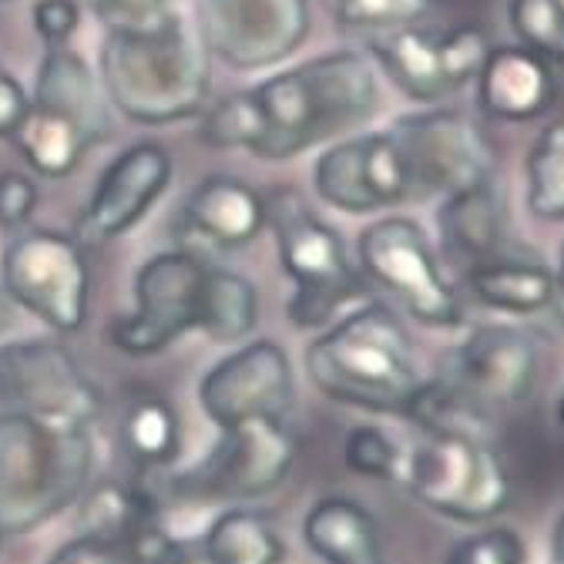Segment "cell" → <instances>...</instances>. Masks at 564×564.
<instances>
[{
  "mask_svg": "<svg viewBox=\"0 0 564 564\" xmlns=\"http://www.w3.org/2000/svg\"><path fill=\"white\" fill-rule=\"evenodd\" d=\"M14 326V303L8 300V293L0 290V333H8Z\"/></svg>",
  "mask_w": 564,
  "mask_h": 564,
  "instance_id": "obj_41",
  "label": "cell"
},
{
  "mask_svg": "<svg viewBox=\"0 0 564 564\" xmlns=\"http://www.w3.org/2000/svg\"><path fill=\"white\" fill-rule=\"evenodd\" d=\"M441 232L447 249L460 259H470V265L498 252L505 239V219L494 182L447 195L441 208Z\"/></svg>",
  "mask_w": 564,
  "mask_h": 564,
  "instance_id": "obj_23",
  "label": "cell"
},
{
  "mask_svg": "<svg viewBox=\"0 0 564 564\" xmlns=\"http://www.w3.org/2000/svg\"><path fill=\"white\" fill-rule=\"evenodd\" d=\"M300 444L290 431V420L256 416L232 423L223 441L185 477L155 484L172 501H229V498H262L290 477Z\"/></svg>",
  "mask_w": 564,
  "mask_h": 564,
  "instance_id": "obj_7",
  "label": "cell"
},
{
  "mask_svg": "<svg viewBox=\"0 0 564 564\" xmlns=\"http://www.w3.org/2000/svg\"><path fill=\"white\" fill-rule=\"evenodd\" d=\"M28 108H31V98L21 88V82L11 75V70L0 67V138H14Z\"/></svg>",
  "mask_w": 564,
  "mask_h": 564,
  "instance_id": "obj_38",
  "label": "cell"
},
{
  "mask_svg": "<svg viewBox=\"0 0 564 564\" xmlns=\"http://www.w3.org/2000/svg\"><path fill=\"white\" fill-rule=\"evenodd\" d=\"M202 141L212 149H252L256 141V111L249 91L219 101L202 121Z\"/></svg>",
  "mask_w": 564,
  "mask_h": 564,
  "instance_id": "obj_33",
  "label": "cell"
},
{
  "mask_svg": "<svg viewBox=\"0 0 564 564\" xmlns=\"http://www.w3.org/2000/svg\"><path fill=\"white\" fill-rule=\"evenodd\" d=\"M434 11V0H336L343 31H397L413 28Z\"/></svg>",
  "mask_w": 564,
  "mask_h": 564,
  "instance_id": "obj_30",
  "label": "cell"
},
{
  "mask_svg": "<svg viewBox=\"0 0 564 564\" xmlns=\"http://www.w3.org/2000/svg\"><path fill=\"white\" fill-rule=\"evenodd\" d=\"M91 4L108 31L155 28L172 14V0H91Z\"/></svg>",
  "mask_w": 564,
  "mask_h": 564,
  "instance_id": "obj_35",
  "label": "cell"
},
{
  "mask_svg": "<svg viewBox=\"0 0 564 564\" xmlns=\"http://www.w3.org/2000/svg\"><path fill=\"white\" fill-rule=\"evenodd\" d=\"M387 78L413 101H441L477 78L490 51L487 34L474 24L454 31L397 28L370 44Z\"/></svg>",
  "mask_w": 564,
  "mask_h": 564,
  "instance_id": "obj_14",
  "label": "cell"
},
{
  "mask_svg": "<svg viewBox=\"0 0 564 564\" xmlns=\"http://www.w3.org/2000/svg\"><path fill=\"white\" fill-rule=\"evenodd\" d=\"M202 561L205 564H282L286 544L279 531L249 508L223 511L202 531Z\"/></svg>",
  "mask_w": 564,
  "mask_h": 564,
  "instance_id": "obj_25",
  "label": "cell"
},
{
  "mask_svg": "<svg viewBox=\"0 0 564 564\" xmlns=\"http://www.w3.org/2000/svg\"><path fill=\"white\" fill-rule=\"evenodd\" d=\"M265 226L275 232L279 259L296 293L286 306L290 323L316 329L336 316L339 306L360 296V275L349 265V252L333 226L290 188H275L265 198Z\"/></svg>",
  "mask_w": 564,
  "mask_h": 564,
  "instance_id": "obj_5",
  "label": "cell"
},
{
  "mask_svg": "<svg viewBox=\"0 0 564 564\" xmlns=\"http://www.w3.org/2000/svg\"><path fill=\"white\" fill-rule=\"evenodd\" d=\"M101 82L124 118L175 124L195 118L208 101V51L172 11L155 28L108 31L101 41Z\"/></svg>",
  "mask_w": 564,
  "mask_h": 564,
  "instance_id": "obj_2",
  "label": "cell"
},
{
  "mask_svg": "<svg viewBox=\"0 0 564 564\" xmlns=\"http://www.w3.org/2000/svg\"><path fill=\"white\" fill-rule=\"evenodd\" d=\"M528 208L541 223L564 216V124L551 121L528 155Z\"/></svg>",
  "mask_w": 564,
  "mask_h": 564,
  "instance_id": "obj_29",
  "label": "cell"
},
{
  "mask_svg": "<svg viewBox=\"0 0 564 564\" xmlns=\"http://www.w3.org/2000/svg\"><path fill=\"white\" fill-rule=\"evenodd\" d=\"M256 111L252 155L286 162L367 124L377 111V67L357 51L296 64L249 91Z\"/></svg>",
  "mask_w": 564,
  "mask_h": 564,
  "instance_id": "obj_1",
  "label": "cell"
},
{
  "mask_svg": "<svg viewBox=\"0 0 564 564\" xmlns=\"http://www.w3.org/2000/svg\"><path fill=\"white\" fill-rule=\"evenodd\" d=\"M37 212V185L21 172H0V229H24Z\"/></svg>",
  "mask_w": 564,
  "mask_h": 564,
  "instance_id": "obj_36",
  "label": "cell"
},
{
  "mask_svg": "<svg viewBox=\"0 0 564 564\" xmlns=\"http://www.w3.org/2000/svg\"><path fill=\"white\" fill-rule=\"evenodd\" d=\"M0 4H4V0H0Z\"/></svg>",
  "mask_w": 564,
  "mask_h": 564,
  "instance_id": "obj_43",
  "label": "cell"
},
{
  "mask_svg": "<svg viewBox=\"0 0 564 564\" xmlns=\"http://www.w3.org/2000/svg\"><path fill=\"white\" fill-rule=\"evenodd\" d=\"M31 105L75 121L95 141V145L108 134V111L98 98V85H95L91 67L78 51H70L67 44L47 47V54L37 67Z\"/></svg>",
  "mask_w": 564,
  "mask_h": 564,
  "instance_id": "obj_21",
  "label": "cell"
},
{
  "mask_svg": "<svg viewBox=\"0 0 564 564\" xmlns=\"http://www.w3.org/2000/svg\"><path fill=\"white\" fill-rule=\"evenodd\" d=\"M477 105L501 121H531L557 98L554 61L531 47H490L477 70Z\"/></svg>",
  "mask_w": 564,
  "mask_h": 564,
  "instance_id": "obj_19",
  "label": "cell"
},
{
  "mask_svg": "<svg viewBox=\"0 0 564 564\" xmlns=\"http://www.w3.org/2000/svg\"><path fill=\"white\" fill-rule=\"evenodd\" d=\"M198 400L219 431L256 416L290 420L296 387L286 349L272 339H256L236 349L205 373Z\"/></svg>",
  "mask_w": 564,
  "mask_h": 564,
  "instance_id": "obj_15",
  "label": "cell"
},
{
  "mask_svg": "<svg viewBox=\"0 0 564 564\" xmlns=\"http://www.w3.org/2000/svg\"><path fill=\"white\" fill-rule=\"evenodd\" d=\"M182 223L208 246L242 249L265 229V198L239 178L208 175L185 198Z\"/></svg>",
  "mask_w": 564,
  "mask_h": 564,
  "instance_id": "obj_20",
  "label": "cell"
},
{
  "mask_svg": "<svg viewBox=\"0 0 564 564\" xmlns=\"http://www.w3.org/2000/svg\"><path fill=\"white\" fill-rule=\"evenodd\" d=\"M121 444L141 470H165L182 451V420L159 393H141L121 416Z\"/></svg>",
  "mask_w": 564,
  "mask_h": 564,
  "instance_id": "obj_26",
  "label": "cell"
},
{
  "mask_svg": "<svg viewBox=\"0 0 564 564\" xmlns=\"http://www.w3.org/2000/svg\"><path fill=\"white\" fill-rule=\"evenodd\" d=\"M343 457H346L349 470L360 474V477L397 480L403 474V454H400V447L390 441L387 431L373 427V423H360V427L349 431Z\"/></svg>",
  "mask_w": 564,
  "mask_h": 564,
  "instance_id": "obj_32",
  "label": "cell"
},
{
  "mask_svg": "<svg viewBox=\"0 0 564 564\" xmlns=\"http://www.w3.org/2000/svg\"><path fill=\"white\" fill-rule=\"evenodd\" d=\"M306 373L336 403L400 416L423 383L400 319L380 303L360 306L316 336L306 349Z\"/></svg>",
  "mask_w": 564,
  "mask_h": 564,
  "instance_id": "obj_3",
  "label": "cell"
},
{
  "mask_svg": "<svg viewBox=\"0 0 564 564\" xmlns=\"http://www.w3.org/2000/svg\"><path fill=\"white\" fill-rule=\"evenodd\" d=\"M0 544H4V531H0Z\"/></svg>",
  "mask_w": 564,
  "mask_h": 564,
  "instance_id": "obj_42",
  "label": "cell"
},
{
  "mask_svg": "<svg viewBox=\"0 0 564 564\" xmlns=\"http://www.w3.org/2000/svg\"><path fill=\"white\" fill-rule=\"evenodd\" d=\"M0 290L54 333H78L88 323L91 272L82 242L64 232H21L0 259Z\"/></svg>",
  "mask_w": 564,
  "mask_h": 564,
  "instance_id": "obj_9",
  "label": "cell"
},
{
  "mask_svg": "<svg viewBox=\"0 0 564 564\" xmlns=\"http://www.w3.org/2000/svg\"><path fill=\"white\" fill-rule=\"evenodd\" d=\"M360 262L367 275L387 290L423 326H460L464 306L447 282L437 252L410 219H380L360 236Z\"/></svg>",
  "mask_w": 564,
  "mask_h": 564,
  "instance_id": "obj_11",
  "label": "cell"
},
{
  "mask_svg": "<svg viewBox=\"0 0 564 564\" xmlns=\"http://www.w3.org/2000/svg\"><path fill=\"white\" fill-rule=\"evenodd\" d=\"M205 262L185 249L159 252L134 275L138 310L118 316L108 329L115 349L128 357H152L188 329H198Z\"/></svg>",
  "mask_w": 564,
  "mask_h": 564,
  "instance_id": "obj_13",
  "label": "cell"
},
{
  "mask_svg": "<svg viewBox=\"0 0 564 564\" xmlns=\"http://www.w3.org/2000/svg\"><path fill=\"white\" fill-rule=\"evenodd\" d=\"M326 564H387L380 554V544H364L352 551H339L333 557H326Z\"/></svg>",
  "mask_w": 564,
  "mask_h": 564,
  "instance_id": "obj_40",
  "label": "cell"
},
{
  "mask_svg": "<svg viewBox=\"0 0 564 564\" xmlns=\"http://www.w3.org/2000/svg\"><path fill=\"white\" fill-rule=\"evenodd\" d=\"M444 380H451L480 410L518 406L538 390L541 346L518 326H477L451 352Z\"/></svg>",
  "mask_w": 564,
  "mask_h": 564,
  "instance_id": "obj_16",
  "label": "cell"
},
{
  "mask_svg": "<svg viewBox=\"0 0 564 564\" xmlns=\"http://www.w3.org/2000/svg\"><path fill=\"white\" fill-rule=\"evenodd\" d=\"M508 18L521 47L544 54L547 61L564 57V21H561V0H511Z\"/></svg>",
  "mask_w": 564,
  "mask_h": 564,
  "instance_id": "obj_31",
  "label": "cell"
},
{
  "mask_svg": "<svg viewBox=\"0 0 564 564\" xmlns=\"http://www.w3.org/2000/svg\"><path fill=\"white\" fill-rule=\"evenodd\" d=\"M195 34L236 70L272 67L306 41L310 0H195Z\"/></svg>",
  "mask_w": 564,
  "mask_h": 564,
  "instance_id": "obj_12",
  "label": "cell"
},
{
  "mask_svg": "<svg viewBox=\"0 0 564 564\" xmlns=\"http://www.w3.org/2000/svg\"><path fill=\"white\" fill-rule=\"evenodd\" d=\"M172 182V155L159 141L124 149L98 178L95 195L78 219V242L105 246L134 229Z\"/></svg>",
  "mask_w": 564,
  "mask_h": 564,
  "instance_id": "obj_18",
  "label": "cell"
},
{
  "mask_svg": "<svg viewBox=\"0 0 564 564\" xmlns=\"http://www.w3.org/2000/svg\"><path fill=\"white\" fill-rule=\"evenodd\" d=\"M78 508V538H91L101 544H115L124 551L134 528L149 514V494L141 484L128 487L118 480H101L88 494H82Z\"/></svg>",
  "mask_w": 564,
  "mask_h": 564,
  "instance_id": "obj_28",
  "label": "cell"
},
{
  "mask_svg": "<svg viewBox=\"0 0 564 564\" xmlns=\"http://www.w3.org/2000/svg\"><path fill=\"white\" fill-rule=\"evenodd\" d=\"M95 464L91 431L0 413V531L28 534L75 505Z\"/></svg>",
  "mask_w": 564,
  "mask_h": 564,
  "instance_id": "obj_4",
  "label": "cell"
},
{
  "mask_svg": "<svg viewBox=\"0 0 564 564\" xmlns=\"http://www.w3.org/2000/svg\"><path fill=\"white\" fill-rule=\"evenodd\" d=\"M101 410L98 387L67 346L54 339H14L0 346V413L91 431Z\"/></svg>",
  "mask_w": 564,
  "mask_h": 564,
  "instance_id": "obj_8",
  "label": "cell"
},
{
  "mask_svg": "<svg viewBox=\"0 0 564 564\" xmlns=\"http://www.w3.org/2000/svg\"><path fill=\"white\" fill-rule=\"evenodd\" d=\"M467 290L490 310L531 316L554 303L557 279L541 262H474L467 269Z\"/></svg>",
  "mask_w": 564,
  "mask_h": 564,
  "instance_id": "obj_22",
  "label": "cell"
},
{
  "mask_svg": "<svg viewBox=\"0 0 564 564\" xmlns=\"http://www.w3.org/2000/svg\"><path fill=\"white\" fill-rule=\"evenodd\" d=\"M47 564H128V557L115 544H101V541H91V538H75L70 544H64Z\"/></svg>",
  "mask_w": 564,
  "mask_h": 564,
  "instance_id": "obj_39",
  "label": "cell"
},
{
  "mask_svg": "<svg viewBox=\"0 0 564 564\" xmlns=\"http://www.w3.org/2000/svg\"><path fill=\"white\" fill-rule=\"evenodd\" d=\"M256 323L259 296L252 282L239 272L205 265L198 329L216 343H239L256 329Z\"/></svg>",
  "mask_w": 564,
  "mask_h": 564,
  "instance_id": "obj_27",
  "label": "cell"
},
{
  "mask_svg": "<svg viewBox=\"0 0 564 564\" xmlns=\"http://www.w3.org/2000/svg\"><path fill=\"white\" fill-rule=\"evenodd\" d=\"M444 564H528V554L514 531L487 528L457 541Z\"/></svg>",
  "mask_w": 564,
  "mask_h": 564,
  "instance_id": "obj_34",
  "label": "cell"
},
{
  "mask_svg": "<svg viewBox=\"0 0 564 564\" xmlns=\"http://www.w3.org/2000/svg\"><path fill=\"white\" fill-rule=\"evenodd\" d=\"M31 21L47 47H61L75 37V31L82 24V8L75 0H37L31 11Z\"/></svg>",
  "mask_w": 564,
  "mask_h": 564,
  "instance_id": "obj_37",
  "label": "cell"
},
{
  "mask_svg": "<svg viewBox=\"0 0 564 564\" xmlns=\"http://www.w3.org/2000/svg\"><path fill=\"white\" fill-rule=\"evenodd\" d=\"M14 145L28 159V165L37 175L47 178H64L78 169L82 155L95 145V141L64 115H54L47 108L31 105L21 128L14 131Z\"/></svg>",
  "mask_w": 564,
  "mask_h": 564,
  "instance_id": "obj_24",
  "label": "cell"
},
{
  "mask_svg": "<svg viewBox=\"0 0 564 564\" xmlns=\"http://www.w3.org/2000/svg\"><path fill=\"white\" fill-rule=\"evenodd\" d=\"M400 477L423 508L464 524L494 521L511 505L508 467L477 434H427Z\"/></svg>",
  "mask_w": 564,
  "mask_h": 564,
  "instance_id": "obj_6",
  "label": "cell"
},
{
  "mask_svg": "<svg viewBox=\"0 0 564 564\" xmlns=\"http://www.w3.org/2000/svg\"><path fill=\"white\" fill-rule=\"evenodd\" d=\"M410 198L457 195L494 182V155L484 131L460 111L437 108L406 115L390 128Z\"/></svg>",
  "mask_w": 564,
  "mask_h": 564,
  "instance_id": "obj_10",
  "label": "cell"
},
{
  "mask_svg": "<svg viewBox=\"0 0 564 564\" xmlns=\"http://www.w3.org/2000/svg\"><path fill=\"white\" fill-rule=\"evenodd\" d=\"M316 192L326 205L367 216L410 198L403 162L390 131L343 138L319 155L313 169Z\"/></svg>",
  "mask_w": 564,
  "mask_h": 564,
  "instance_id": "obj_17",
  "label": "cell"
}]
</instances>
